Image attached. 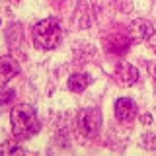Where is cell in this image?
<instances>
[{
  "label": "cell",
  "mask_w": 156,
  "mask_h": 156,
  "mask_svg": "<svg viewBox=\"0 0 156 156\" xmlns=\"http://www.w3.org/2000/svg\"><path fill=\"white\" fill-rule=\"evenodd\" d=\"M101 129V113L96 107L80 109L76 115V131L82 139H94Z\"/></svg>",
  "instance_id": "obj_3"
},
{
  "label": "cell",
  "mask_w": 156,
  "mask_h": 156,
  "mask_svg": "<svg viewBox=\"0 0 156 156\" xmlns=\"http://www.w3.org/2000/svg\"><path fill=\"white\" fill-rule=\"evenodd\" d=\"M31 37L37 49L53 51L62 43V31L57 20H41L31 29Z\"/></svg>",
  "instance_id": "obj_2"
},
{
  "label": "cell",
  "mask_w": 156,
  "mask_h": 156,
  "mask_svg": "<svg viewBox=\"0 0 156 156\" xmlns=\"http://www.w3.org/2000/svg\"><path fill=\"white\" fill-rule=\"evenodd\" d=\"M143 144L146 148H156V135L154 133H148L143 136Z\"/></svg>",
  "instance_id": "obj_12"
},
{
  "label": "cell",
  "mask_w": 156,
  "mask_h": 156,
  "mask_svg": "<svg viewBox=\"0 0 156 156\" xmlns=\"http://www.w3.org/2000/svg\"><path fill=\"white\" fill-rule=\"evenodd\" d=\"M113 78L119 86H133L139 80V70L133 65H129V62H117Z\"/></svg>",
  "instance_id": "obj_6"
},
{
  "label": "cell",
  "mask_w": 156,
  "mask_h": 156,
  "mask_svg": "<svg viewBox=\"0 0 156 156\" xmlns=\"http://www.w3.org/2000/svg\"><path fill=\"white\" fill-rule=\"evenodd\" d=\"M20 72V66H18V61L10 55H4L0 57V82L6 84L8 80H12Z\"/></svg>",
  "instance_id": "obj_8"
},
{
  "label": "cell",
  "mask_w": 156,
  "mask_h": 156,
  "mask_svg": "<svg viewBox=\"0 0 156 156\" xmlns=\"http://www.w3.org/2000/svg\"><path fill=\"white\" fill-rule=\"evenodd\" d=\"M14 98H16V90L8 86H2L0 88V105H6V104H12Z\"/></svg>",
  "instance_id": "obj_10"
},
{
  "label": "cell",
  "mask_w": 156,
  "mask_h": 156,
  "mask_svg": "<svg viewBox=\"0 0 156 156\" xmlns=\"http://www.w3.org/2000/svg\"><path fill=\"white\" fill-rule=\"evenodd\" d=\"M104 47L109 55H115V57H121L129 51V47L133 45V39L127 35V31H113L109 35H104Z\"/></svg>",
  "instance_id": "obj_4"
},
{
  "label": "cell",
  "mask_w": 156,
  "mask_h": 156,
  "mask_svg": "<svg viewBox=\"0 0 156 156\" xmlns=\"http://www.w3.org/2000/svg\"><path fill=\"white\" fill-rule=\"evenodd\" d=\"M115 117L121 123H131L136 117V104L131 98H119L115 101Z\"/></svg>",
  "instance_id": "obj_7"
},
{
  "label": "cell",
  "mask_w": 156,
  "mask_h": 156,
  "mask_svg": "<svg viewBox=\"0 0 156 156\" xmlns=\"http://www.w3.org/2000/svg\"><path fill=\"white\" fill-rule=\"evenodd\" d=\"M140 123H144V125H150V123H152V115H148V113L140 115Z\"/></svg>",
  "instance_id": "obj_14"
},
{
  "label": "cell",
  "mask_w": 156,
  "mask_h": 156,
  "mask_svg": "<svg viewBox=\"0 0 156 156\" xmlns=\"http://www.w3.org/2000/svg\"><path fill=\"white\" fill-rule=\"evenodd\" d=\"M113 6L119 12H131L133 10V0H113Z\"/></svg>",
  "instance_id": "obj_11"
},
{
  "label": "cell",
  "mask_w": 156,
  "mask_h": 156,
  "mask_svg": "<svg viewBox=\"0 0 156 156\" xmlns=\"http://www.w3.org/2000/svg\"><path fill=\"white\" fill-rule=\"evenodd\" d=\"M12 131L18 139H29V136L37 135L41 129V123L37 119V113L31 105H16L12 109Z\"/></svg>",
  "instance_id": "obj_1"
},
{
  "label": "cell",
  "mask_w": 156,
  "mask_h": 156,
  "mask_svg": "<svg viewBox=\"0 0 156 156\" xmlns=\"http://www.w3.org/2000/svg\"><path fill=\"white\" fill-rule=\"evenodd\" d=\"M148 41H150V47H152V51L156 53V33H152V37H150Z\"/></svg>",
  "instance_id": "obj_15"
},
{
  "label": "cell",
  "mask_w": 156,
  "mask_h": 156,
  "mask_svg": "<svg viewBox=\"0 0 156 156\" xmlns=\"http://www.w3.org/2000/svg\"><path fill=\"white\" fill-rule=\"evenodd\" d=\"M154 33V27L152 23L148 22V20H133L131 22V26L127 27V35H129L131 39H133V43L136 41H148L150 37H152Z\"/></svg>",
  "instance_id": "obj_5"
},
{
  "label": "cell",
  "mask_w": 156,
  "mask_h": 156,
  "mask_svg": "<svg viewBox=\"0 0 156 156\" xmlns=\"http://www.w3.org/2000/svg\"><path fill=\"white\" fill-rule=\"evenodd\" d=\"M148 72L152 76V80L156 82V62H148Z\"/></svg>",
  "instance_id": "obj_13"
},
{
  "label": "cell",
  "mask_w": 156,
  "mask_h": 156,
  "mask_svg": "<svg viewBox=\"0 0 156 156\" xmlns=\"http://www.w3.org/2000/svg\"><path fill=\"white\" fill-rule=\"evenodd\" d=\"M90 82H92L90 74H86V72H74V74H70V78H68V90L80 94V92H84L90 86Z\"/></svg>",
  "instance_id": "obj_9"
}]
</instances>
